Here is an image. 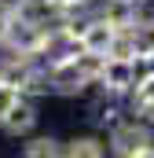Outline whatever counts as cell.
Returning <instances> with one entry per match:
<instances>
[{
    "instance_id": "1",
    "label": "cell",
    "mask_w": 154,
    "mask_h": 158,
    "mask_svg": "<svg viewBox=\"0 0 154 158\" xmlns=\"http://www.w3.org/2000/svg\"><path fill=\"white\" fill-rule=\"evenodd\" d=\"M151 129H143L140 121H117L114 132H110V143H114L117 155L125 158H154V147H151Z\"/></svg>"
},
{
    "instance_id": "3",
    "label": "cell",
    "mask_w": 154,
    "mask_h": 158,
    "mask_svg": "<svg viewBox=\"0 0 154 158\" xmlns=\"http://www.w3.org/2000/svg\"><path fill=\"white\" fill-rule=\"evenodd\" d=\"M99 85H103L107 92H114V96H125V92H132V85H136L132 59L107 55V63H103V74H99Z\"/></svg>"
},
{
    "instance_id": "11",
    "label": "cell",
    "mask_w": 154,
    "mask_h": 158,
    "mask_svg": "<svg viewBox=\"0 0 154 158\" xmlns=\"http://www.w3.org/2000/svg\"><path fill=\"white\" fill-rule=\"evenodd\" d=\"M136 121L154 132V103H136Z\"/></svg>"
},
{
    "instance_id": "12",
    "label": "cell",
    "mask_w": 154,
    "mask_h": 158,
    "mask_svg": "<svg viewBox=\"0 0 154 158\" xmlns=\"http://www.w3.org/2000/svg\"><path fill=\"white\" fill-rule=\"evenodd\" d=\"M11 26H15V7L0 4V40H7V33H11Z\"/></svg>"
},
{
    "instance_id": "9",
    "label": "cell",
    "mask_w": 154,
    "mask_h": 158,
    "mask_svg": "<svg viewBox=\"0 0 154 158\" xmlns=\"http://www.w3.org/2000/svg\"><path fill=\"white\" fill-rule=\"evenodd\" d=\"M59 151H63V147H59V143H55L51 136H44V140H33V143H26V155H30V158H55Z\"/></svg>"
},
{
    "instance_id": "6",
    "label": "cell",
    "mask_w": 154,
    "mask_h": 158,
    "mask_svg": "<svg viewBox=\"0 0 154 158\" xmlns=\"http://www.w3.org/2000/svg\"><path fill=\"white\" fill-rule=\"evenodd\" d=\"M0 125H4V132H11V136H26V132L37 125V110H33L30 103H22V99H18V103L0 118Z\"/></svg>"
},
{
    "instance_id": "10",
    "label": "cell",
    "mask_w": 154,
    "mask_h": 158,
    "mask_svg": "<svg viewBox=\"0 0 154 158\" xmlns=\"http://www.w3.org/2000/svg\"><path fill=\"white\" fill-rule=\"evenodd\" d=\"M18 99H22V88H15V85L0 81V118H4V114H7V110L18 103Z\"/></svg>"
},
{
    "instance_id": "13",
    "label": "cell",
    "mask_w": 154,
    "mask_h": 158,
    "mask_svg": "<svg viewBox=\"0 0 154 158\" xmlns=\"http://www.w3.org/2000/svg\"><path fill=\"white\" fill-rule=\"evenodd\" d=\"M55 15H70V11H77V7H84V0H44Z\"/></svg>"
},
{
    "instance_id": "2",
    "label": "cell",
    "mask_w": 154,
    "mask_h": 158,
    "mask_svg": "<svg viewBox=\"0 0 154 158\" xmlns=\"http://www.w3.org/2000/svg\"><path fill=\"white\" fill-rule=\"evenodd\" d=\"M114 37H117V26H110V22L99 15V19L81 22V30H77V48L107 55V52H110V44H114Z\"/></svg>"
},
{
    "instance_id": "7",
    "label": "cell",
    "mask_w": 154,
    "mask_h": 158,
    "mask_svg": "<svg viewBox=\"0 0 154 158\" xmlns=\"http://www.w3.org/2000/svg\"><path fill=\"white\" fill-rule=\"evenodd\" d=\"M128 33H132V44H136V55H151L154 59V19L136 22Z\"/></svg>"
},
{
    "instance_id": "5",
    "label": "cell",
    "mask_w": 154,
    "mask_h": 158,
    "mask_svg": "<svg viewBox=\"0 0 154 158\" xmlns=\"http://www.w3.org/2000/svg\"><path fill=\"white\" fill-rule=\"evenodd\" d=\"M110 26L117 30H132L140 22V0H103V11H99Z\"/></svg>"
},
{
    "instance_id": "4",
    "label": "cell",
    "mask_w": 154,
    "mask_h": 158,
    "mask_svg": "<svg viewBox=\"0 0 154 158\" xmlns=\"http://www.w3.org/2000/svg\"><path fill=\"white\" fill-rule=\"evenodd\" d=\"M48 85H55L59 92H81V88H84V85H92V81L84 77V70L77 66L74 52H70L66 59L51 63V70H48Z\"/></svg>"
},
{
    "instance_id": "8",
    "label": "cell",
    "mask_w": 154,
    "mask_h": 158,
    "mask_svg": "<svg viewBox=\"0 0 154 158\" xmlns=\"http://www.w3.org/2000/svg\"><path fill=\"white\" fill-rule=\"evenodd\" d=\"M66 155H74V158H99V155H107V143H99L95 136H77V140H70Z\"/></svg>"
}]
</instances>
